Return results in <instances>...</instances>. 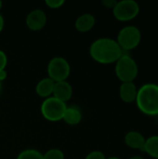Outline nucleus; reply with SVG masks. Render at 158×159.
Instances as JSON below:
<instances>
[{"mask_svg":"<svg viewBox=\"0 0 158 159\" xmlns=\"http://www.w3.org/2000/svg\"><path fill=\"white\" fill-rule=\"evenodd\" d=\"M123 53L116 40L109 37L98 38L89 47L90 57L101 64L115 63Z\"/></svg>","mask_w":158,"mask_h":159,"instance_id":"obj_1","label":"nucleus"},{"mask_svg":"<svg viewBox=\"0 0 158 159\" xmlns=\"http://www.w3.org/2000/svg\"><path fill=\"white\" fill-rule=\"evenodd\" d=\"M139 110L146 116L158 115V85L147 83L138 89L135 101Z\"/></svg>","mask_w":158,"mask_h":159,"instance_id":"obj_2","label":"nucleus"},{"mask_svg":"<svg viewBox=\"0 0 158 159\" xmlns=\"http://www.w3.org/2000/svg\"><path fill=\"white\" fill-rule=\"evenodd\" d=\"M115 75L123 82H133L139 74V67L135 60L128 53L124 52L115 62Z\"/></svg>","mask_w":158,"mask_h":159,"instance_id":"obj_3","label":"nucleus"},{"mask_svg":"<svg viewBox=\"0 0 158 159\" xmlns=\"http://www.w3.org/2000/svg\"><path fill=\"white\" fill-rule=\"evenodd\" d=\"M115 40L124 52L132 50L136 48L142 41L141 30L137 26L127 25L119 31Z\"/></svg>","mask_w":158,"mask_h":159,"instance_id":"obj_4","label":"nucleus"},{"mask_svg":"<svg viewBox=\"0 0 158 159\" xmlns=\"http://www.w3.org/2000/svg\"><path fill=\"white\" fill-rule=\"evenodd\" d=\"M67 104L53 96L47 98L41 104V114L43 117L50 122H58L62 120Z\"/></svg>","mask_w":158,"mask_h":159,"instance_id":"obj_5","label":"nucleus"},{"mask_svg":"<svg viewBox=\"0 0 158 159\" xmlns=\"http://www.w3.org/2000/svg\"><path fill=\"white\" fill-rule=\"evenodd\" d=\"M71 73V66L68 61L62 57L52 58L47 64V75L54 82L67 81Z\"/></svg>","mask_w":158,"mask_h":159,"instance_id":"obj_6","label":"nucleus"},{"mask_svg":"<svg viewBox=\"0 0 158 159\" xmlns=\"http://www.w3.org/2000/svg\"><path fill=\"white\" fill-rule=\"evenodd\" d=\"M140 13V5L134 0L117 1L113 8L115 18L120 21H129L136 18Z\"/></svg>","mask_w":158,"mask_h":159,"instance_id":"obj_7","label":"nucleus"},{"mask_svg":"<svg viewBox=\"0 0 158 159\" xmlns=\"http://www.w3.org/2000/svg\"><path fill=\"white\" fill-rule=\"evenodd\" d=\"M47 22V18L44 10L42 9H34L28 13L26 17V25L27 27L34 32L42 30Z\"/></svg>","mask_w":158,"mask_h":159,"instance_id":"obj_8","label":"nucleus"},{"mask_svg":"<svg viewBox=\"0 0 158 159\" xmlns=\"http://www.w3.org/2000/svg\"><path fill=\"white\" fill-rule=\"evenodd\" d=\"M52 96L63 102H67L73 97V88L67 81L55 82Z\"/></svg>","mask_w":158,"mask_h":159,"instance_id":"obj_9","label":"nucleus"},{"mask_svg":"<svg viewBox=\"0 0 158 159\" xmlns=\"http://www.w3.org/2000/svg\"><path fill=\"white\" fill-rule=\"evenodd\" d=\"M138 89L134 82H123L119 88L120 99L127 103H131L136 101Z\"/></svg>","mask_w":158,"mask_h":159,"instance_id":"obj_10","label":"nucleus"},{"mask_svg":"<svg viewBox=\"0 0 158 159\" xmlns=\"http://www.w3.org/2000/svg\"><path fill=\"white\" fill-rule=\"evenodd\" d=\"M124 140H125V143L129 148L144 151V145H145L146 139L141 132L135 131V130L129 131L126 134Z\"/></svg>","mask_w":158,"mask_h":159,"instance_id":"obj_11","label":"nucleus"},{"mask_svg":"<svg viewBox=\"0 0 158 159\" xmlns=\"http://www.w3.org/2000/svg\"><path fill=\"white\" fill-rule=\"evenodd\" d=\"M95 22L96 20L92 14L84 13L76 19L74 22V27L80 33H88L92 30L95 25Z\"/></svg>","mask_w":158,"mask_h":159,"instance_id":"obj_12","label":"nucleus"},{"mask_svg":"<svg viewBox=\"0 0 158 159\" xmlns=\"http://www.w3.org/2000/svg\"><path fill=\"white\" fill-rule=\"evenodd\" d=\"M54 85H55V82L52 79H50L48 76L45 77L36 84L35 92L41 98H44V99L49 98L53 94Z\"/></svg>","mask_w":158,"mask_h":159,"instance_id":"obj_13","label":"nucleus"},{"mask_svg":"<svg viewBox=\"0 0 158 159\" xmlns=\"http://www.w3.org/2000/svg\"><path fill=\"white\" fill-rule=\"evenodd\" d=\"M62 120L71 126H75L79 124L82 120V113L81 110L76 106H67Z\"/></svg>","mask_w":158,"mask_h":159,"instance_id":"obj_14","label":"nucleus"},{"mask_svg":"<svg viewBox=\"0 0 158 159\" xmlns=\"http://www.w3.org/2000/svg\"><path fill=\"white\" fill-rule=\"evenodd\" d=\"M144 152L151 157L158 159V135H154L146 139Z\"/></svg>","mask_w":158,"mask_h":159,"instance_id":"obj_15","label":"nucleus"},{"mask_svg":"<svg viewBox=\"0 0 158 159\" xmlns=\"http://www.w3.org/2000/svg\"><path fill=\"white\" fill-rule=\"evenodd\" d=\"M17 159H44L43 154H41L39 151L35 149H26L20 152Z\"/></svg>","mask_w":158,"mask_h":159,"instance_id":"obj_16","label":"nucleus"},{"mask_svg":"<svg viewBox=\"0 0 158 159\" xmlns=\"http://www.w3.org/2000/svg\"><path fill=\"white\" fill-rule=\"evenodd\" d=\"M44 159H64V154L62 151L57 148L49 149L47 150L44 155H43Z\"/></svg>","mask_w":158,"mask_h":159,"instance_id":"obj_17","label":"nucleus"},{"mask_svg":"<svg viewBox=\"0 0 158 159\" xmlns=\"http://www.w3.org/2000/svg\"><path fill=\"white\" fill-rule=\"evenodd\" d=\"M64 0H46L45 4L51 9H58L64 5Z\"/></svg>","mask_w":158,"mask_h":159,"instance_id":"obj_18","label":"nucleus"},{"mask_svg":"<svg viewBox=\"0 0 158 159\" xmlns=\"http://www.w3.org/2000/svg\"><path fill=\"white\" fill-rule=\"evenodd\" d=\"M107 157H105V155L101 152V151H92L90 152L85 159H106Z\"/></svg>","mask_w":158,"mask_h":159,"instance_id":"obj_19","label":"nucleus"},{"mask_svg":"<svg viewBox=\"0 0 158 159\" xmlns=\"http://www.w3.org/2000/svg\"><path fill=\"white\" fill-rule=\"evenodd\" d=\"M7 64V54L0 49V70H4L6 69Z\"/></svg>","mask_w":158,"mask_h":159,"instance_id":"obj_20","label":"nucleus"},{"mask_svg":"<svg viewBox=\"0 0 158 159\" xmlns=\"http://www.w3.org/2000/svg\"><path fill=\"white\" fill-rule=\"evenodd\" d=\"M102 3V5H103L106 8H111V9H113V8L115 7V6L116 5L117 1H115V0H103Z\"/></svg>","mask_w":158,"mask_h":159,"instance_id":"obj_21","label":"nucleus"},{"mask_svg":"<svg viewBox=\"0 0 158 159\" xmlns=\"http://www.w3.org/2000/svg\"><path fill=\"white\" fill-rule=\"evenodd\" d=\"M7 77V73L6 71V69L4 70H0V83L4 80H6Z\"/></svg>","mask_w":158,"mask_h":159,"instance_id":"obj_22","label":"nucleus"},{"mask_svg":"<svg viewBox=\"0 0 158 159\" xmlns=\"http://www.w3.org/2000/svg\"><path fill=\"white\" fill-rule=\"evenodd\" d=\"M4 24H5V21H4V18L3 16L0 14V33L3 31V28H4Z\"/></svg>","mask_w":158,"mask_h":159,"instance_id":"obj_23","label":"nucleus"},{"mask_svg":"<svg viewBox=\"0 0 158 159\" xmlns=\"http://www.w3.org/2000/svg\"><path fill=\"white\" fill-rule=\"evenodd\" d=\"M129 159H144L142 157H140V156H134V157H131Z\"/></svg>","mask_w":158,"mask_h":159,"instance_id":"obj_24","label":"nucleus"},{"mask_svg":"<svg viewBox=\"0 0 158 159\" xmlns=\"http://www.w3.org/2000/svg\"><path fill=\"white\" fill-rule=\"evenodd\" d=\"M106 159H121V158H119V157H109V158H106Z\"/></svg>","mask_w":158,"mask_h":159,"instance_id":"obj_25","label":"nucleus"},{"mask_svg":"<svg viewBox=\"0 0 158 159\" xmlns=\"http://www.w3.org/2000/svg\"><path fill=\"white\" fill-rule=\"evenodd\" d=\"M2 6H3V3H2V1L0 0V10H1V8H2Z\"/></svg>","mask_w":158,"mask_h":159,"instance_id":"obj_26","label":"nucleus"},{"mask_svg":"<svg viewBox=\"0 0 158 159\" xmlns=\"http://www.w3.org/2000/svg\"><path fill=\"white\" fill-rule=\"evenodd\" d=\"M1 88H2V86H1V83H0V92H1Z\"/></svg>","mask_w":158,"mask_h":159,"instance_id":"obj_27","label":"nucleus"}]
</instances>
